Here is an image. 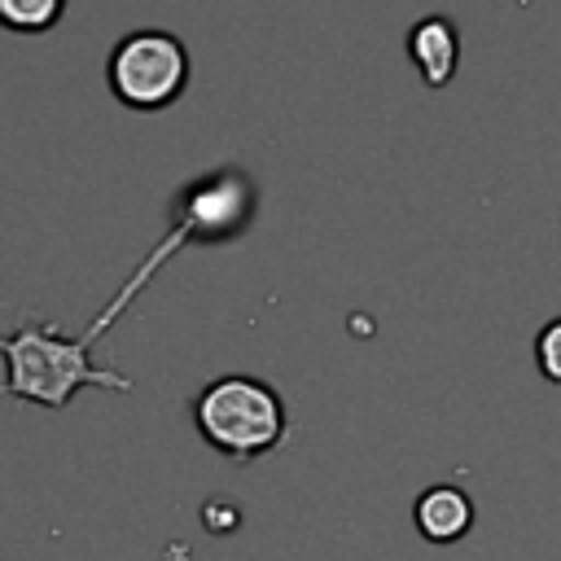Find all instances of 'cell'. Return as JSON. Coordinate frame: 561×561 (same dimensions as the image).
<instances>
[{"instance_id":"5","label":"cell","mask_w":561,"mask_h":561,"mask_svg":"<svg viewBox=\"0 0 561 561\" xmlns=\"http://www.w3.org/2000/svg\"><path fill=\"white\" fill-rule=\"evenodd\" d=\"M412 522H416V530H421L430 543H456V539H465L469 526H473V500H469L460 486L438 482V486H430V491L416 495Z\"/></svg>"},{"instance_id":"3","label":"cell","mask_w":561,"mask_h":561,"mask_svg":"<svg viewBox=\"0 0 561 561\" xmlns=\"http://www.w3.org/2000/svg\"><path fill=\"white\" fill-rule=\"evenodd\" d=\"M105 79L127 110H167L188 88V48L171 31H131L114 44Z\"/></svg>"},{"instance_id":"2","label":"cell","mask_w":561,"mask_h":561,"mask_svg":"<svg viewBox=\"0 0 561 561\" xmlns=\"http://www.w3.org/2000/svg\"><path fill=\"white\" fill-rule=\"evenodd\" d=\"M193 421L202 430V438L232 456V460H254L272 447L285 443V430H289V416H285V403L280 394L259 381V377H219L210 381L197 403H193Z\"/></svg>"},{"instance_id":"7","label":"cell","mask_w":561,"mask_h":561,"mask_svg":"<svg viewBox=\"0 0 561 561\" xmlns=\"http://www.w3.org/2000/svg\"><path fill=\"white\" fill-rule=\"evenodd\" d=\"M535 364H539L543 381L561 386V316L539 329V337H535Z\"/></svg>"},{"instance_id":"1","label":"cell","mask_w":561,"mask_h":561,"mask_svg":"<svg viewBox=\"0 0 561 561\" xmlns=\"http://www.w3.org/2000/svg\"><path fill=\"white\" fill-rule=\"evenodd\" d=\"M184 241H188V228L175 224V228L153 245V254L140 263V272H131V280L114 294V302H110L79 337H66L61 329H53V324H44V320H26L22 329L0 333V355H4V364H9V373H4V381H0V394H4V399H26V403H39V408H53V412H57V408H66V403L75 399L79 386L131 390V377H123V373L96 364L88 351H92V342L114 324V316L131 302V294L145 289V280L162 267V259L175 254Z\"/></svg>"},{"instance_id":"6","label":"cell","mask_w":561,"mask_h":561,"mask_svg":"<svg viewBox=\"0 0 561 561\" xmlns=\"http://www.w3.org/2000/svg\"><path fill=\"white\" fill-rule=\"evenodd\" d=\"M61 13H66V0H0V26L22 31V35L53 31Z\"/></svg>"},{"instance_id":"4","label":"cell","mask_w":561,"mask_h":561,"mask_svg":"<svg viewBox=\"0 0 561 561\" xmlns=\"http://www.w3.org/2000/svg\"><path fill=\"white\" fill-rule=\"evenodd\" d=\"M408 57L421 70L425 88H447L456 66H460V31L451 26V18L430 13L408 31Z\"/></svg>"}]
</instances>
